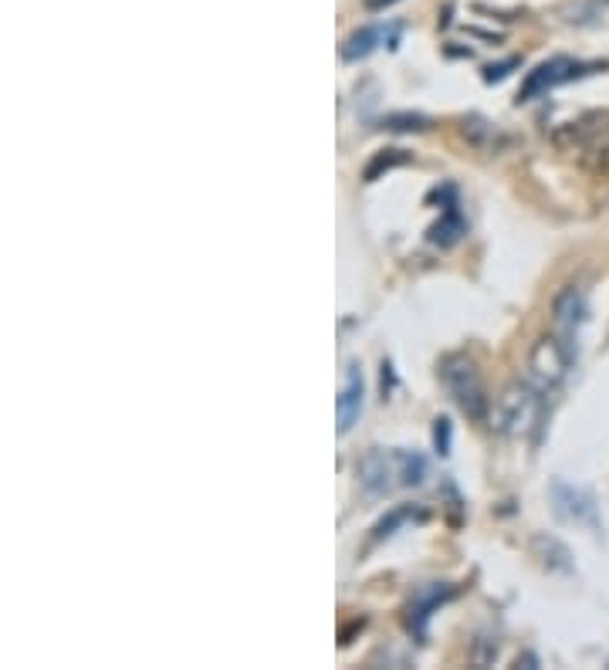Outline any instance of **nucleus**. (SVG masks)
Masks as SVG:
<instances>
[{
	"label": "nucleus",
	"instance_id": "f257e3e1",
	"mask_svg": "<svg viewBox=\"0 0 609 670\" xmlns=\"http://www.w3.org/2000/svg\"><path fill=\"white\" fill-rule=\"evenodd\" d=\"M542 389L535 387L532 379H515L508 383L498 400L491 403V416H488V426H491L498 437L515 440L521 434H528L532 426H538L542 420Z\"/></svg>",
	"mask_w": 609,
	"mask_h": 670
},
{
	"label": "nucleus",
	"instance_id": "f03ea898",
	"mask_svg": "<svg viewBox=\"0 0 609 670\" xmlns=\"http://www.w3.org/2000/svg\"><path fill=\"white\" fill-rule=\"evenodd\" d=\"M437 376H441L447 397L454 400V407L464 413L467 420H488L491 416V397H488V387L481 379L478 362L464 356V352H451L443 356L441 366H437Z\"/></svg>",
	"mask_w": 609,
	"mask_h": 670
},
{
	"label": "nucleus",
	"instance_id": "7ed1b4c3",
	"mask_svg": "<svg viewBox=\"0 0 609 670\" xmlns=\"http://www.w3.org/2000/svg\"><path fill=\"white\" fill-rule=\"evenodd\" d=\"M576 356H579V349L572 346L569 339H562L558 332L542 335L528 352V379L542 393H556L569 379Z\"/></svg>",
	"mask_w": 609,
	"mask_h": 670
},
{
	"label": "nucleus",
	"instance_id": "20e7f679",
	"mask_svg": "<svg viewBox=\"0 0 609 670\" xmlns=\"http://www.w3.org/2000/svg\"><path fill=\"white\" fill-rule=\"evenodd\" d=\"M548 502H552V512H556L562 522L579 525V529H589V531L603 529L596 498L585 488H579V484H569L566 477H556V481L548 484Z\"/></svg>",
	"mask_w": 609,
	"mask_h": 670
},
{
	"label": "nucleus",
	"instance_id": "39448f33",
	"mask_svg": "<svg viewBox=\"0 0 609 670\" xmlns=\"http://www.w3.org/2000/svg\"><path fill=\"white\" fill-rule=\"evenodd\" d=\"M356 481L369 498H386L400 484V464H396V451H383V447H369V451L356 461Z\"/></svg>",
	"mask_w": 609,
	"mask_h": 670
},
{
	"label": "nucleus",
	"instance_id": "423d86ee",
	"mask_svg": "<svg viewBox=\"0 0 609 670\" xmlns=\"http://www.w3.org/2000/svg\"><path fill=\"white\" fill-rule=\"evenodd\" d=\"M596 68H606V65H576L572 58H548L542 62L538 68H532L525 81H521V91H519V102H532L538 95H545L548 89L556 85H566V81H576L583 75H593Z\"/></svg>",
	"mask_w": 609,
	"mask_h": 670
},
{
	"label": "nucleus",
	"instance_id": "0eeeda50",
	"mask_svg": "<svg viewBox=\"0 0 609 670\" xmlns=\"http://www.w3.org/2000/svg\"><path fill=\"white\" fill-rule=\"evenodd\" d=\"M606 139H609V112H585V116L572 119V122H566V126H558L552 132V142H556L562 153H579V156Z\"/></svg>",
	"mask_w": 609,
	"mask_h": 670
},
{
	"label": "nucleus",
	"instance_id": "6e6552de",
	"mask_svg": "<svg viewBox=\"0 0 609 670\" xmlns=\"http://www.w3.org/2000/svg\"><path fill=\"white\" fill-rule=\"evenodd\" d=\"M454 596H457V589L451 586V582H430V586H423V589H416L414 599L406 603V617H403L410 636L423 644V640H427L430 617H433L443 603H451Z\"/></svg>",
	"mask_w": 609,
	"mask_h": 670
},
{
	"label": "nucleus",
	"instance_id": "1a4fd4ad",
	"mask_svg": "<svg viewBox=\"0 0 609 670\" xmlns=\"http://www.w3.org/2000/svg\"><path fill=\"white\" fill-rule=\"evenodd\" d=\"M589 319V298H585L583 284H566L556 298H552V325L562 339H569L572 346L579 349V329Z\"/></svg>",
	"mask_w": 609,
	"mask_h": 670
},
{
	"label": "nucleus",
	"instance_id": "9d476101",
	"mask_svg": "<svg viewBox=\"0 0 609 670\" xmlns=\"http://www.w3.org/2000/svg\"><path fill=\"white\" fill-rule=\"evenodd\" d=\"M400 34H403L400 21L359 27V31H352L349 38H346V44H342V58H346V62H363V58H369V54L379 52V48H389V52H393V48L400 44Z\"/></svg>",
	"mask_w": 609,
	"mask_h": 670
},
{
	"label": "nucleus",
	"instance_id": "9b49d317",
	"mask_svg": "<svg viewBox=\"0 0 609 670\" xmlns=\"http://www.w3.org/2000/svg\"><path fill=\"white\" fill-rule=\"evenodd\" d=\"M363 403H366L363 366H359V362H349V366H346V383H342V393H338V400H336L338 437H346L352 426L359 424V416H363Z\"/></svg>",
	"mask_w": 609,
	"mask_h": 670
},
{
	"label": "nucleus",
	"instance_id": "f8f14e48",
	"mask_svg": "<svg viewBox=\"0 0 609 670\" xmlns=\"http://www.w3.org/2000/svg\"><path fill=\"white\" fill-rule=\"evenodd\" d=\"M461 139H464L467 146H474L478 153H488V156H498V153H505L508 146H515V136H511V132H505L498 122H491V119H484V116L461 119Z\"/></svg>",
	"mask_w": 609,
	"mask_h": 670
},
{
	"label": "nucleus",
	"instance_id": "ddd939ff",
	"mask_svg": "<svg viewBox=\"0 0 609 670\" xmlns=\"http://www.w3.org/2000/svg\"><path fill=\"white\" fill-rule=\"evenodd\" d=\"M464 234H467V220L461 214V204H451V206H441V220L430 224L427 241L437 247H454Z\"/></svg>",
	"mask_w": 609,
	"mask_h": 670
},
{
	"label": "nucleus",
	"instance_id": "4468645a",
	"mask_svg": "<svg viewBox=\"0 0 609 670\" xmlns=\"http://www.w3.org/2000/svg\"><path fill=\"white\" fill-rule=\"evenodd\" d=\"M423 518H427V512H420V508H414V504H396L393 512H386V515H383L376 525H373V535H369V541H373V545H379V541L393 539V535H396L403 525H410V522H423Z\"/></svg>",
	"mask_w": 609,
	"mask_h": 670
},
{
	"label": "nucleus",
	"instance_id": "2eb2a0df",
	"mask_svg": "<svg viewBox=\"0 0 609 670\" xmlns=\"http://www.w3.org/2000/svg\"><path fill=\"white\" fill-rule=\"evenodd\" d=\"M532 549H535V559H538L548 572H572V552L556 539V535H535Z\"/></svg>",
	"mask_w": 609,
	"mask_h": 670
},
{
	"label": "nucleus",
	"instance_id": "dca6fc26",
	"mask_svg": "<svg viewBox=\"0 0 609 670\" xmlns=\"http://www.w3.org/2000/svg\"><path fill=\"white\" fill-rule=\"evenodd\" d=\"M406 163H414V153H406V149H379V153L366 163L363 180L376 183V180H383V173H393V169L406 167Z\"/></svg>",
	"mask_w": 609,
	"mask_h": 670
},
{
	"label": "nucleus",
	"instance_id": "f3484780",
	"mask_svg": "<svg viewBox=\"0 0 609 670\" xmlns=\"http://www.w3.org/2000/svg\"><path fill=\"white\" fill-rule=\"evenodd\" d=\"M396 464H400V484H403V488H420V484L427 481V474H430L427 457H423L420 451H406V447H400V451H396Z\"/></svg>",
	"mask_w": 609,
	"mask_h": 670
},
{
	"label": "nucleus",
	"instance_id": "a211bd4d",
	"mask_svg": "<svg viewBox=\"0 0 609 670\" xmlns=\"http://www.w3.org/2000/svg\"><path fill=\"white\" fill-rule=\"evenodd\" d=\"M433 126V119L423 112H389L379 119V129L386 132H427Z\"/></svg>",
	"mask_w": 609,
	"mask_h": 670
},
{
	"label": "nucleus",
	"instance_id": "6ab92c4d",
	"mask_svg": "<svg viewBox=\"0 0 609 670\" xmlns=\"http://www.w3.org/2000/svg\"><path fill=\"white\" fill-rule=\"evenodd\" d=\"M579 159H583V167L589 169V173H596V177H609V139L599 142V146H593V149H585Z\"/></svg>",
	"mask_w": 609,
	"mask_h": 670
},
{
	"label": "nucleus",
	"instance_id": "aec40b11",
	"mask_svg": "<svg viewBox=\"0 0 609 670\" xmlns=\"http://www.w3.org/2000/svg\"><path fill=\"white\" fill-rule=\"evenodd\" d=\"M451 447H454V424L447 416H437L433 420V451L441 454V457H447Z\"/></svg>",
	"mask_w": 609,
	"mask_h": 670
},
{
	"label": "nucleus",
	"instance_id": "412c9836",
	"mask_svg": "<svg viewBox=\"0 0 609 670\" xmlns=\"http://www.w3.org/2000/svg\"><path fill=\"white\" fill-rule=\"evenodd\" d=\"M519 65H521L519 58H505V62H498V65H488V68H484V81H488V85H494V81H505V78L511 75V72H515Z\"/></svg>",
	"mask_w": 609,
	"mask_h": 670
},
{
	"label": "nucleus",
	"instance_id": "4be33fe9",
	"mask_svg": "<svg viewBox=\"0 0 609 670\" xmlns=\"http://www.w3.org/2000/svg\"><path fill=\"white\" fill-rule=\"evenodd\" d=\"M515 667H528V670H532V667H538V657H535V654H521V657L515 660Z\"/></svg>",
	"mask_w": 609,
	"mask_h": 670
},
{
	"label": "nucleus",
	"instance_id": "5701e85b",
	"mask_svg": "<svg viewBox=\"0 0 609 670\" xmlns=\"http://www.w3.org/2000/svg\"><path fill=\"white\" fill-rule=\"evenodd\" d=\"M393 4H396V0H366V7H369V11H386V7H393Z\"/></svg>",
	"mask_w": 609,
	"mask_h": 670
}]
</instances>
